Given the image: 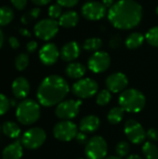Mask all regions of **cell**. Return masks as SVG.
Wrapping results in <instances>:
<instances>
[{
    "label": "cell",
    "instance_id": "6da1fadb",
    "mask_svg": "<svg viewBox=\"0 0 158 159\" xmlns=\"http://www.w3.org/2000/svg\"><path fill=\"white\" fill-rule=\"evenodd\" d=\"M109 21L117 29L129 30L136 27L142 18V7L135 0H119L109 8Z\"/></svg>",
    "mask_w": 158,
    "mask_h": 159
},
{
    "label": "cell",
    "instance_id": "7a4b0ae2",
    "mask_svg": "<svg viewBox=\"0 0 158 159\" xmlns=\"http://www.w3.org/2000/svg\"><path fill=\"white\" fill-rule=\"evenodd\" d=\"M69 89V85L63 77L57 75H48L38 87L37 100L43 106L50 107L61 102Z\"/></svg>",
    "mask_w": 158,
    "mask_h": 159
},
{
    "label": "cell",
    "instance_id": "3957f363",
    "mask_svg": "<svg viewBox=\"0 0 158 159\" xmlns=\"http://www.w3.org/2000/svg\"><path fill=\"white\" fill-rule=\"evenodd\" d=\"M16 117L22 125L29 126L34 124L40 117L39 104L31 99L21 101L17 106Z\"/></svg>",
    "mask_w": 158,
    "mask_h": 159
},
{
    "label": "cell",
    "instance_id": "277c9868",
    "mask_svg": "<svg viewBox=\"0 0 158 159\" xmlns=\"http://www.w3.org/2000/svg\"><path fill=\"white\" fill-rule=\"evenodd\" d=\"M119 104L125 111L139 113L145 106V96L138 89H129L124 90L119 97Z\"/></svg>",
    "mask_w": 158,
    "mask_h": 159
},
{
    "label": "cell",
    "instance_id": "5b68a950",
    "mask_svg": "<svg viewBox=\"0 0 158 159\" xmlns=\"http://www.w3.org/2000/svg\"><path fill=\"white\" fill-rule=\"evenodd\" d=\"M59 22L53 19H44L36 22L34 28V34L43 41H48L55 37L59 32Z\"/></svg>",
    "mask_w": 158,
    "mask_h": 159
},
{
    "label": "cell",
    "instance_id": "8992f818",
    "mask_svg": "<svg viewBox=\"0 0 158 159\" xmlns=\"http://www.w3.org/2000/svg\"><path fill=\"white\" fill-rule=\"evenodd\" d=\"M107 151V143L101 136L92 137L87 143L85 148V154L88 159H104Z\"/></svg>",
    "mask_w": 158,
    "mask_h": 159
},
{
    "label": "cell",
    "instance_id": "52a82bcc",
    "mask_svg": "<svg viewBox=\"0 0 158 159\" xmlns=\"http://www.w3.org/2000/svg\"><path fill=\"white\" fill-rule=\"evenodd\" d=\"M46 139H47V134L43 129L32 128L24 132L20 142L23 147L30 150H34L42 146Z\"/></svg>",
    "mask_w": 158,
    "mask_h": 159
},
{
    "label": "cell",
    "instance_id": "ba28073f",
    "mask_svg": "<svg viewBox=\"0 0 158 159\" xmlns=\"http://www.w3.org/2000/svg\"><path fill=\"white\" fill-rule=\"evenodd\" d=\"M98 84L91 78H81L73 85V93L80 99H87L94 96L98 91Z\"/></svg>",
    "mask_w": 158,
    "mask_h": 159
},
{
    "label": "cell",
    "instance_id": "9c48e42d",
    "mask_svg": "<svg viewBox=\"0 0 158 159\" xmlns=\"http://www.w3.org/2000/svg\"><path fill=\"white\" fill-rule=\"evenodd\" d=\"M77 127L69 120H62L57 123L53 129V134L56 139L61 142H69L77 135Z\"/></svg>",
    "mask_w": 158,
    "mask_h": 159
},
{
    "label": "cell",
    "instance_id": "30bf717a",
    "mask_svg": "<svg viewBox=\"0 0 158 159\" xmlns=\"http://www.w3.org/2000/svg\"><path fill=\"white\" fill-rule=\"evenodd\" d=\"M81 101L68 100L60 102L55 110L56 116L62 120H70L74 118L80 110Z\"/></svg>",
    "mask_w": 158,
    "mask_h": 159
},
{
    "label": "cell",
    "instance_id": "8fae6325",
    "mask_svg": "<svg viewBox=\"0 0 158 159\" xmlns=\"http://www.w3.org/2000/svg\"><path fill=\"white\" fill-rule=\"evenodd\" d=\"M111 64L110 55L105 51H96L94 52L88 61V66L89 70L95 74H100L105 72Z\"/></svg>",
    "mask_w": 158,
    "mask_h": 159
},
{
    "label": "cell",
    "instance_id": "7c38bea8",
    "mask_svg": "<svg viewBox=\"0 0 158 159\" xmlns=\"http://www.w3.org/2000/svg\"><path fill=\"white\" fill-rule=\"evenodd\" d=\"M81 12L83 17L88 20H99L106 15L107 8L102 2L88 1L83 5Z\"/></svg>",
    "mask_w": 158,
    "mask_h": 159
},
{
    "label": "cell",
    "instance_id": "4fadbf2b",
    "mask_svg": "<svg viewBox=\"0 0 158 159\" xmlns=\"http://www.w3.org/2000/svg\"><path fill=\"white\" fill-rule=\"evenodd\" d=\"M125 133L128 139L134 144L142 143L146 138V132L142 126L135 119H129L125 124Z\"/></svg>",
    "mask_w": 158,
    "mask_h": 159
},
{
    "label": "cell",
    "instance_id": "5bb4252c",
    "mask_svg": "<svg viewBox=\"0 0 158 159\" xmlns=\"http://www.w3.org/2000/svg\"><path fill=\"white\" fill-rule=\"evenodd\" d=\"M61 52L58 47L53 43H47L44 45L39 50V59L41 62L47 66L54 64L58 61Z\"/></svg>",
    "mask_w": 158,
    "mask_h": 159
},
{
    "label": "cell",
    "instance_id": "9a60e30c",
    "mask_svg": "<svg viewBox=\"0 0 158 159\" xmlns=\"http://www.w3.org/2000/svg\"><path fill=\"white\" fill-rule=\"evenodd\" d=\"M106 87L108 90L114 93L124 91L128 87L129 79L123 73H114L106 78Z\"/></svg>",
    "mask_w": 158,
    "mask_h": 159
},
{
    "label": "cell",
    "instance_id": "2e32d148",
    "mask_svg": "<svg viewBox=\"0 0 158 159\" xmlns=\"http://www.w3.org/2000/svg\"><path fill=\"white\" fill-rule=\"evenodd\" d=\"M11 89L16 99H25L30 92V84L25 77L19 76L12 82Z\"/></svg>",
    "mask_w": 158,
    "mask_h": 159
},
{
    "label": "cell",
    "instance_id": "e0dca14e",
    "mask_svg": "<svg viewBox=\"0 0 158 159\" xmlns=\"http://www.w3.org/2000/svg\"><path fill=\"white\" fill-rule=\"evenodd\" d=\"M80 47L77 42L71 41L66 43L61 50V57L65 61H73L80 55Z\"/></svg>",
    "mask_w": 158,
    "mask_h": 159
},
{
    "label": "cell",
    "instance_id": "ac0fdd59",
    "mask_svg": "<svg viewBox=\"0 0 158 159\" xmlns=\"http://www.w3.org/2000/svg\"><path fill=\"white\" fill-rule=\"evenodd\" d=\"M23 155V145L20 141L8 144L2 152V159H20Z\"/></svg>",
    "mask_w": 158,
    "mask_h": 159
},
{
    "label": "cell",
    "instance_id": "d6986e66",
    "mask_svg": "<svg viewBox=\"0 0 158 159\" xmlns=\"http://www.w3.org/2000/svg\"><path fill=\"white\" fill-rule=\"evenodd\" d=\"M100 119L98 116H87L84 118H82V120L80 121L79 124V129L82 132L85 133H91L96 131L99 127H100Z\"/></svg>",
    "mask_w": 158,
    "mask_h": 159
},
{
    "label": "cell",
    "instance_id": "ffe728a7",
    "mask_svg": "<svg viewBox=\"0 0 158 159\" xmlns=\"http://www.w3.org/2000/svg\"><path fill=\"white\" fill-rule=\"evenodd\" d=\"M60 26L63 28H73L77 25L79 22V15L76 11L70 10L62 13L61 18L59 19Z\"/></svg>",
    "mask_w": 158,
    "mask_h": 159
},
{
    "label": "cell",
    "instance_id": "44dd1931",
    "mask_svg": "<svg viewBox=\"0 0 158 159\" xmlns=\"http://www.w3.org/2000/svg\"><path fill=\"white\" fill-rule=\"evenodd\" d=\"M66 75L73 79H81L86 74V67L80 62H71L65 69Z\"/></svg>",
    "mask_w": 158,
    "mask_h": 159
},
{
    "label": "cell",
    "instance_id": "7402d4cb",
    "mask_svg": "<svg viewBox=\"0 0 158 159\" xmlns=\"http://www.w3.org/2000/svg\"><path fill=\"white\" fill-rule=\"evenodd\" d=\"M144 39H145V36L142 34H141L139 32H135V33L130 34L127 37V39L125 41V45L129 49H135L143 44Z\"/></svg>",
    "mask_w": 158,
    "mask_h": 159
},
{
    "label": "cell",
    "instance_id": "603a6c76",
    "mask_svg": "<svg viewBox=\"0 0 158 159\" xmlns=\"http://www.w3.org/2000/svg\"><path fill=\"white\" fill-rule=\"evenodd\" d=\"M2 131L3 133L11 139H17L20 134V129L19 125L12 121H7L2 126Z\"/></svg>",
    "mask_w": 158,
    "mask_h": 159
},
{
    "label": "cell",
    "instance_id": "cb8c5ba5",
    "mask_svg": "<svg viewBox=\"0 0 158 159\" xmlns=\"http://www.w3.org/2000/svg\"><path fill=\"white\" fill-rule=\"evenodd\" d=\"M14 19V11L8 6L0 7V26L9 24Z\"/></svg>",
    "mask_w": 158,
    "mask_h": 159
},
{
    "label": "cell",
    "instance_id": "d4e9b609",
    "mask_svg": "<svg viewBox=\"0 0 158 159\" xmlns=\"http://www.w3.org/2000/svg\"><path fill=\"white\" fill-rule=\"evenodd\" d=\"M124 112H125V110L120 106L119 107H114L108 113V116H107L108 121L111 124H114V125L120 123L122 121V119H123Z\"/></svg>",
    "mask_w": 158,
    "mask_h": 159
},
{
    "label": "cell",
    "instance_id": "484cf974",
    "mask_svg": "<svg viewBox=\"0 0 158 159\" xmlns=\"http://www.w3.org/2000/svg\"><path fill=\"white\" fill-rule=\"evenodd\" d=\"M102 47V40L99 37H91L88 38L84 42V49L87 51H99V49Z\"/></svg>",
    "mask_w": 158,
    "mask_h": 159
},
{
    "label": "cell",
    "instance_id": "4316f807",
    "mask_svg": "<svg viewBox=\"0 0 158 159\" xmlns=\"http://www.w3.org/2000/svg\"><path fill=\"white\" fill-rule=\"evenodd\" d=\"M40 13H41V10H40L39 7H33V8H31L30 10H28L27 12H25L21 16L20 21H21L22 24L27 25V24L31 23L33 20H36L39 17Z\"/></svg>",
    "mask_w": 158,
    "mask_h": 159
},
{
    "label": "cell",
    "instance_id": "83f0119b",
    "mask_svg": "<svg viewBox=\"0 0 158 159\" xmlns=\"http://www.w3.org/2000/svg\"><path fill=\"white\" fill-rule=\"evenodd\" d=\"M142 152L146 159H158V148L153 143H145L142 146Z\"/></svg>",
    "mask_w": 158,
    "mask_h": 159
},
{
    "label": "cell",
    "instance_id": "f1b7e54d",
    "mask_svg": "<svg viewBox=\"0 0 158 159\" xmlns=\"http://www.w3.org/2000/svg\"><path fill=\"white\" fill-rule=\"evenodd\" d=\"M29 65V56L26 53H20L15 59V67L18 71H24Z\"/></svg>",
    "mask_w": 158,
    "mask_h": 159
},
{
    "label": "cell",
    "instance_id": "f546056e",
    "mask_svg": "<svg viewBox=\"0 0 158 159\" xmlns=\"http://www.w3.org/2000/svg\"><path fill=\"white\" fill-rule=\"evenodd\" d=\"M145 39L151 46L158 48V26L151 28L146 33Z\"/></svg>",
    "mask_w": 158,
    "mask_h": 159
},
{
    "label": "cell",
    "instance_id": "4dcf8cb0",
    "mask_svg": "<svg viewBox=\"0 0 158 159\" xmlns=\"http://www.w3.org/2000/svg\"><path fill=\"white\" fill-rule=\"evenodd\" d=\"M111 91L108 89H103L101 92L98 93L97 98H96V102L101 105V106H104L106 104H108L111 101Z\"/></svg>",
    "mask_w": 158,
    "mask_h": 159
},
{
    "label": "cell",
    "instance_id": "1f68e13d",
    "mask_svg": "<svg viewBox=\"0 0 158 159\" xmlns=\"http://www.w3.org/2000/svg\"><path fill=\"white\" fill-rule=\"evenodd\" d=\"M129 150H130V146H129V143H127L125 141L118 143L116 144V147H115V152L119 157H127L129 153Z\"/></svg>",
    "mask_w": 158,
    "mask_h": 159
},
{
    "label": "cell",
    "instance_id": "d6a6232c",
    "mask_svg": "<svg viewBox=\"0 0 158 159\" xmlns=\"http://www.w3.org/2000/svg\"><path fill=\"white\" fill-rule=\"evenodd\" d=\"M61 15H62V8L58 3L51 5L48 7V16L50 19H53V20L60 19Z\"/></svg>",
    "mask_w": 158,
    "mask_h": 159
},
{
    "label": "cell",
    "instance_id": "836d02e7",
    "mask_svg": "<svg viewBox=\"0 0 158 159\" xmlns=\"http://www.w3.org/2000/svg\"><path fill=\"white\" fill-rule=\"evenodd\" d=\"M10 104H11V102L8 100V98L7 96H5L4 94L0 93V116L5 115L8 111Z\"/></svg>",
    "mask_w": 158,
    "mask_h": 159
},
{
    "label": "cell",
    "instance_id": "e575fe53",
    "mask_svg": "<svg viewBox=\"0 0 158 159\" xmlns=\"http://www.w3.org/2000/svg\"><path fill=\"white\" fill-rule=\"evenodd\" d=\"M10 3L12 4V6L18 9V10H22L25 8V7L27 6L28 0H10Z\"/></svg>",
    "mask_w": 158,
    "mask_h": 159
},
{
    "label": "cell",
    "instance_id": "d590c367",
    "mask_svg": "<svg viewBox=\"0 0 158 159\" xmlns=\"http://www.w3.org/2000/svg\"><path fill=\"white\" fill-rule=\"evenodd\" d=\"M79 0H57V3L63 7H73L77 5Z\"/></svg>",
    "mask_w": 158,
    "mask_h": 159
},
{
    "label": "cell",
    "instance_id": "8d00e7d4",
    "mask_svg": "<svg viewBox=\"0 0 158 159\" xmlns=\"http://www.w3.org/2000/svg\"><path fill=\"white\" fill-rule=\"evenodd\" d=\"M146 137L151 141H157L158 140V130L156 129H150L146 131Z\"/></svg>",
    "mask_w": 158,
    "mask_h": 159
},
{
    "label": "cell",
    "instance_id": "74e56055",
    "mask_svg": "<svg viewBox=\"0 0 158 159\" xmlns=\"http://www.w3.org/2000/svg\"><path fill=\"white\" fill-rule=\"evenodd\" d=\"M37 47H38L37 42L33 40V41H30V42L27 43V45H26V50L29 53H33V52H34L37 49Z\"/></svg>",
    "mask_w": 158,
    "mask_h": 159
},
{
    "label": "cell",
    "instance_id": "f35d334b",
    "mask_svg": "<svg viewBox=\"0 0 158 159\" xmlns=\"http://www.w3.org/2000/svg\"><path fill=\"white\" fill-rule=\"evenodd\" d=\"M8 44H9L10 48H12L13 49H17L20 48V42L18 40V38L15 36H10L8 38Z\"/></svg>",
    "mask_w": 158,
    "mask_h": 159
},
{
    "label": "cell",
    "instance_id": "ab89813d",
    "mask_svg": "<svg viewBox=\"0 0 158 159\" xmlns=\"http://www.w3.org/2000/svg\"><path fill=\"white\" fill-rule=\"evenodd\" d=\"M75 139H76L77 143H80V144H85L87 143V141H88V138H87L86 133L85 132H82V131L79 132V133H77Z\"/></svg>",
    "mask_w": 158,
    "mask_h": 159
},
{
    "label": "cell",
    "instance_id": "60d3db41",
    "mask_svg": "<svg viewBox=\"0 0 158 159\" xmlns=\"http://www.w3.org/2000/svg\"><path fill=\"white\" fill-rule=\"evenodd\" d=\"M120 43H121V39H119L117 36H115L110 41V47L113 48H115L119 47Z\"/></svg>",
    "mask_w": 158,
    "mask_h": 159
},
{
    "label": "cell",
    "instance_id": "b9f144b4",
    "mask_svg": "<svg viewBox=\"0 0 158 159\" xmlns=\"http://www.w3.org/2000/svg\"><path fill=\"white\" fill-rule=\"evenodd\" d=\"M51 0H32V2L35 5V6H45L47 5Z\"/></svg>",
    "mask_w": 158,
    "mask_h": 159
},
{
    "label": "cell",
    "instance_id": "7bdbcfd3",
    "mask_svg": "<svg viewBox=\"0 0 158 159\" xmlns=\"http://www.w3.org/2000/svg\"><path fill=\"white\" fill-rule=\"evenodd\" d=\"M102 3L104 5V7H105L106 8H107V7L110 8V7H112L115 5V0H102Z\"/></svg>",
    "mask_w": 158,
    "mask_h": 159
},
{
    "label": "cell",
    "instance_id": "ee69618b",
    "mask_svg": "<svg viewBox=\"0 0 158 159\" xmlns=\"http://www.w3.org/2000/svg\"><path fill=\"white\" fill-rule=\"evenodd\" d=\"M20 34L22 36H24V37H31V33H30L29 30L26 29V28H20Z\"/></svg>",
    "mask_w": 158,
    "mask_h": 159
},
{
    "label": "cell",
    "instance_id": "f6af8a7d",
    "mask_svg": "<svg viewBox=\"0 0 158 159\" xmlns=\"http://www.w3.org/2000/svg\"><path fill=\"white\" fill-rule=\"evenodd\" d=\"M3 44H4V34H3L2 30L0 29V48H2Z\"/></svg>",
    "mask_w": 158,
    "mask_h": 159
},
{
    "label": "cell",
    "instance_id": "bcb514c9",
    "mask_svg": "<svg viewBox=\"0 0 158 159\" xmlns=\"http://www.w3.org/2000/svg\"><path fill=\"white\" fill-rule=\"evenodd\" d=\"M127 159H142L140 156H138V155H131V156H129V157Z\"/></svg>",
    "mask_w": 158,
    "mask_h": 159
},
{
    "label": "cell",
    "instance_id": "7dc6e473",
    "mask_svg": "<svg viewBox=\"0 0 158 159\" xmlns=\"http://www.w3.org/2000/svg\"><path fill=\"white\" fill-rule=\"evenodd\" d=\"M105 159H120L119 157H106Z\"/></svg>",
    "mask_w": 158,
    "mask_h": 159
},
{
    "label": "cell",
    "instance_id": "c3c4849f",
    "mask_svg": "<svg viewBox=\"0 0 158 159\" xmlns=\"http://www.w3.org/2000/svg\"><path fill=\"white\" fill-rule=\"evenodd\" d=\"M156 14H157V15H158V7H156Z\"/></svg>",
    "mask_w": 158,
    "mask_h": 159
},
{
    "label": "cell",
    "instance_id": "681fc988",
    "mask_svg": "<svg viewBox=\"0 0 158 159\" xmlns=\"http://www.w3.org/2000/svg\"><path fill=\"white\" fill-rule=\"evenodd\" d=\"M2 131V127H0V132Z\"/></svg>",
    "mask_w": 158,
    "mask_h": 159
},
{
    "label": "cell",
    "instance_id": "f907efd6",
    "mask_svg": "<svg viewBox=\"0 0 158 159\" xmlns=\"http://www.w3.org/2000/svg\"><path fill=\"white\" fill-rule=\"evenodd\" d=\"M78 159H83V158H78Z\"/></svg>",
    "mask_w": 158,
    "mask_h": 159
}]
</instances>
